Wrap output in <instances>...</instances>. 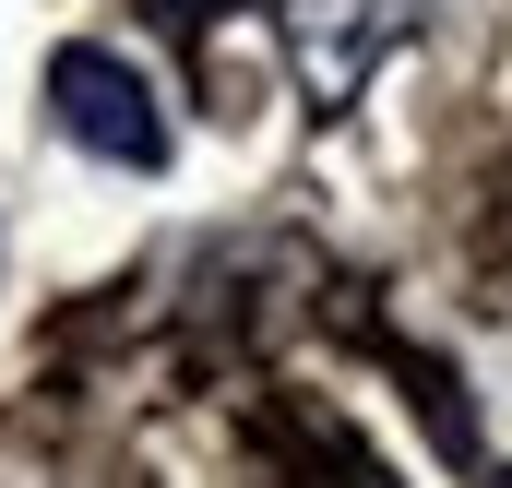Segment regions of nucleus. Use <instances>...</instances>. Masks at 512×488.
I'll list each match as a JSON object with an SVG mask.
<instances>
[{"instance_id":"nucleus-1","label":"nucleus","mask_w":512,"mask_h":488,"mask_svg":"<svg viewBox=\"0 0 512 488\" xmlns=\"http://www.w3.org/2000/svg\"><path fill=\"white\" fill-rule=\"evenodd\" d=\"M48 120L108 167H167V108L120 48H60L48 60Z\"/></svg>"},{"instance_id":"nucleus-2","label":"nucleus","mask_w":512,"mask_h":488,"mask_svg":"<svg viewBox=\"0 0 512 488\" xmlns=\"http://www.w3.org/2000/svg\"><path fill=\"white\" fill-rule=\"evenodd\" d=\"M143 12H155V24H179V36H191V24H203V12H227V0H143Z\"/></svg>"},{"instance_id":"nucleus-3","label":"nucleus","mask_w":512,"mask_h":488,"mask_svg":"<svg viewBox=\"0 0 512 488\" xmlns=\"http://www.w3.org/2000/svg\"><path fill=\"white\" fill-rule=\"evenodd\" d=\"M501 488H512V477H501Z\"/></svg>"}]
</instances>
